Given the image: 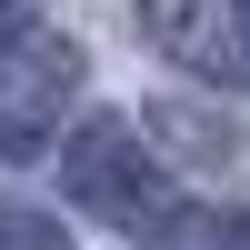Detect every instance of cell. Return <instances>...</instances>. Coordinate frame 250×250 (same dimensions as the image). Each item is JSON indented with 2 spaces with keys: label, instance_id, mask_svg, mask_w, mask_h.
<instances>
[{
  "label": "cell",
  "instance_id": "obj_6",
  "mask_svg": "<svg viewBox=\"0 0 250 250\" xmlns=\"http://www.w3.org/2000/svg\"><path fill=\"white\" fill-rule=\"evenodd\" d=\"M20 20H30V0H0V40H20Z\"/></svg>",
  "mask_w": 250,
  "mask_h": 250
},
{
  "label": "cell",
  "instance_id": "obj_3",
  "mask_svg": "<svg viewBox=\"0 0 250 250\" xmlns=\"http://www.w3.org/2000/svg\"><path fill=\"white\" fill-rule=\"evenodd\" d=\"M140 30H150L160 60H180L200 80H250L240 30H220V0H140Z\"/></svg>",
  "mask_w": 250,
  "mask_h": 250
},
{
  "label": "cell",
  "instance_id": "obj_7",
  "mask_svg": "<svg viewBox=\"0 0 250 250\" xmlns=\"http://www.w3.org/2000/svg\"><path fill=\"white\" fill-rule=\"evenodd\" d=\"M240 50H250V0H240Z\"/></svg>",
  "mask_w": 250,
  "mask_h": 250
},
{
  "label": "cell",
  "instance_id": "obj_4",
  "mask_svg": "<svg viewBox=\"0 0 250 250\" xmlns=\"http://www.w3.org/2000/svg\"><path fill=\"white\" fill-rule=\"evenodd\" d=\"M0 250H70V230L40 210H0Z\"/></svg>",
  "mask_w": 250,
  "mask_h": 250
},
{
  "label": "cell",
  "instance_id": "obj_2",
  "mask_svg": "<svg viewBox=\"0 0 250 250\" xmlns=\"http://www.w3.org/2000/svg\"><path fill=\"white\" fill-rule=\"evenodd\" d=\"M70 90H80V50L60 30H30L20 50H0V160H30L60 130Z\"/></svg>",
  "mask_w": 250,
  "mask_h": 250
},
{
  "label": "cell",
  "instance_id": "obj_5",
  "mask_svg": "<svg viewBox=\"0 0 250 250\" xmlns=\"http://www.w3.org/2000/svg\"><path fill=\"white\" fill-rule=\"evenodd\" d=\"M210 250H250V210H230V220H220V230H210Z\"/></svg>",
  "mask_w": 250,
  "mask_h": 250
},
{
  "label": "cell",
  "instance_id": "obj_1",
  "mask_svg": "<svg viewBox=\"0 0 250 250\" xmlns=\"http://www.w3.org/2000/svg\"><path fill=\"white\" fill-rule=\"evenodd\" d=\"M60 180H70V200H80V210H100L110 230L160 240V230L180 220L170 170L140 150V130H130V120H80V130H70V150H60Z\"/></svg>",
  "mask_w": 250,
  "mask_h": 250
}]
</instances>
